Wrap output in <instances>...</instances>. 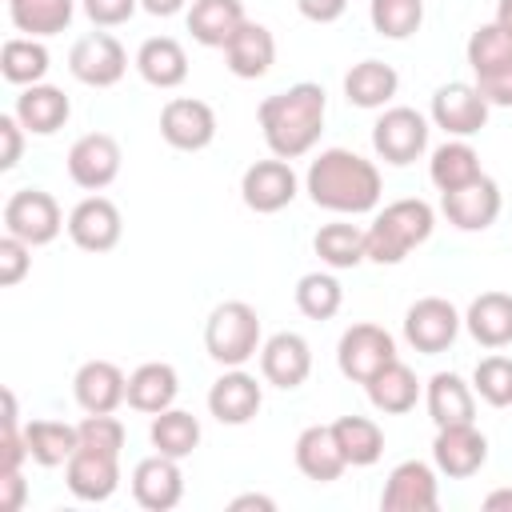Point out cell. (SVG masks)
Returning a JSON list of instances; mask_svg holds the SVG:
<instances>
[{
    "mask_svg": "<svg viewBox=\"0 0 512 512\" xmlns=\"http://www.w3.org/2000/svg\"><path fill=\"white\" fill-rule=\"evenodd\" d=\"M312 248L320 256V264H328L332 272H344V268H356L368 260V232L348 220H332L312 236Z\"/></svg>",
    "mask_w": 512,
    "mask_h": 512,
    "instance_id": "obj_35",
    "label": "cell"
},
{
    "mask_svg": "<svg viewBox=\"0 0 512 512\" xmlns=\"http://www.w3.org/2000/svg\"><path fill=\"white\" fill-rule=\"evenodd\" d=\"M24 496H28V484L20 472H0V508L4 512H20L24 508Z\"/></svg>",
    "mask_w": 512,
    "mask_h": 512,
    "instance_id": "obj_50",
    "label": "cell"
},
{
    "mask_svg": "<svg viewBox=\"0 0 512 512\" xmlns=\"http://www.w3.org/2000/svg\"><path fill=\"white\" fill-rule=\"evenodd\" d=\"M484 512H512V488H496L484 496Z\"/></svg>",
    "mask_w": 512,
    "mask_h": 512,
    "instance_id": "obj_53",
    "label": "cell"
},
{
    "mask_svg": "<svg viewBox=\"0 0 512 512\" xmlns=\"http://www.w3.org/2000/svg\"><path fill=\"white\" fill-rule=\"evenodd\" d=\"M12 112H16V120L28 128V136H52V132H60V128L68 124V116H72V100L64 96V88L40 80V84L20 88Z\"/></svg>",
    "mask_w": 512,
    "mask_h": 512,
    "instance_id": "obj_24",
    "label": "cell"
},
{
    "mask_svg": "<svg viewBox=\"0 0 512 512\" xmlns=\"http://www.w3.org/2000/svg\"><path fill=\"white\" fill-rule=\"evenodd\" d=\"M132 500L148 512H168L184 500V472L176 456L152 452L132 468Z\"/></svg>",
    "mask_w": 512,
    "mask_h": 512,
    "instance_id": "obj_18",
    "label": "cell"
},
{
    "mask_svg": "<svg viewBox=\"0 0 512 512\" xmlns=\"http://www.w3.org/2000/svg\"><path fill=\"white\" fill-rule=\"evenodd\" d=\"M64 228H68V220H64L56 196L44 192V188H16L4 200V232L8 236H20L32 248L52 244Z\"/></svg>",
    "mask_w": 512,
    "mask_h": 512,
    "instance_id": "obj_5",
    "label": "cell"
},
{
    "mask_svg": "<svg viewBox=\"0 0 512 512\" xmlns=\"http://www.w3.org/2000/svg\"><path fill=\"white\" fill-rule=\"evenodd\" d=\"M364 392H368V404H372L376 412H384V416H404V412H412L416 400H420V380H416V372L396 356L392 364H384V368L364 384Z\"/></svg>",
    "mask_w": 512,
    "mask_h": 512,
    "instance_id": "obj_31",
    "label": "cell"
},
{
    "mask_svg": "<svg viewBox=\"0 0 512 512\" xmlns=\"http://www.w3.org/2000/svg\"><path fill=\"white\" fill-rule=\"evenodd\" d=\"M324 116H328V96L312 80H300V84H292L284 92H272L256 108L264 144L280 160L308 156L316 148L320 132H324Z\"/></svg>",
    "mask_w": 512,
    "mask_h": 512,
    "instance_id": "obj_2",
    "label": "cell"
},
{
    "mask_svg": "<svg viewBox=\"0 0 512 512\" xmlns=\"http://www.w3.org/2000/svg\"><path fill=\"white\" fill-rule=\"evenodd\" d=\"M260 404H264V388L244 368H224V376H216L208 388V412L228 428L248 424L260 412Z\"/></svg>",
    "mask_w": 512,
    "mask_h": 512,
    "instance_id": "obj_20",
    "label": "cell"
},
{
    "mask_svg": "<svg viewBox=\"0 0 512 512\" xmlns=\"http://www.w3.org/2000/svg\"><path fill=\"white\" fill-rule=\"evenodd\" d=\"M244 20L248 16L240 0H192L188 4V32L204 48H224Z\"/></svg>",
    "mask_w": 512,
    "mask_h": 512,
    "instance_id": "obj_32",
    "label": "cell"
},
{
    "mask_svg": "<svg viewBox=\"0 0 512 512\" xmlns=\"http://www.w3.org/2000/svg\"><path fill=\"white\" fill-rule=\"evenodd\" d=\"M496 24L512 32V0H500V4H496Z\"/></svg>",
    "mask_w": 512,
    "mask_h": 512,
    "instance_id": "obj_54",
    "label": "cell"
},
{
    "mask_svg": "<svg viewBox=\"0 0 512 512\" xmlns=\"http://www.w3.org/2000/svg\"><path fill=\"white\" fill-rule=\"evenodd\" d=\"M24 440H28V460H36L40 468H60L72 460V452L80 448V432L76 424L64 420H28L24 424Z\"/></svg>",
    "mask_w": 512,
    "mask_h": 512,
    "instance_id": "obj_33",
    "label": "cell"
},
{
    "mask_svg": "<svg viewBox=\"0 0 512 512\" xmlns=\"http://www.w3.org/2000/svg\"><path fill=\"white\" fill-rule=\"evenodd\" d=\"M432 464L440 476L448 480H468L476 476L484 464H488V436L472 424H448V428H436V440H432Z\"/></svg>",
    "mask_w": 512,
    "mask_h": 512,
    "instance_id": "obj_15",
    "label": "cell"
},
{
    "mask_svg": "<svg viewBox=\"0 0 512 512\" xmlns=\"http://www.w3.org/2000/svg\"><path fill=\"white\" fill-rule=\"evenodd\" d=\"M84 4V16L96 24V28H120L136 16L140 0H80Z\"/></svg>",
    "mask_w": 512,
    "mask_h": 512,
    "instance_id": "obj_46",
    "label": "cell"
},
{
    "mask_svg": "<svg viewBox=\"0 0 512 512\" xmlns=\"http://www.w3.org/2000/svg\"><path fill=\"white\" fill-rule=\"evenodd\" d=\"M464 316L456 312L452 300L444 296H420L408 312H404V340L420 352V356H440L456 344Z\"/></svg>",
    "mask_w": 512,
    "mask_h": 512,
    "instance_id": "obj_7",
    "label": "cell"
},
{
    "mask_svg": "<svg viewBox=\"0 0 512 512\" xmlns=\"http://www.w3.org/2000/svg\"><path fill=\"white\" fill-rule=\"evenodd\" d=\"M428 176H432V184H436L440 192H456V188H464V184L480 180V176H484V168H480V156H476V148H472L468 140L448 136L440 148H432Z\"/></svg>",
    "mask_w": 512,
    "mask_h": 512,
    "instance_id": "obj_34",
    "label": "cell"
},
{
    "mask_svg": "<svg viewBox=\"0 0 512 512\" xmlns=\"http://www.w3.org/2000/svg\"><path fill=\"white\" fill-rule=\"evenodd\" d=\"M64 484L76 500L104 504L120 488V456L96 452V448H76L72 460L64 464Z\"/></svg>",
    "mask_w": 512,
    "mask_h": 512,
    "instance_id": "obj_21",
    "label": "cell"
},
{
    "mask_svg": "<svg viewBox=\"0 0 512 512\" xmlns=\"http://www.w3.org/2000/svg\"><path fill=\"white\" fill-rule=\"evenodd\" d=\"M396 360V340H392V332L388 328H380V324H352V328H344V336H340V344H336V364H340V372L348 376V380H356V384H368L384 364H392Z\"/></svg>",
    "mask_w": 512,
    "mask_h": 512,
    "instance_id": "obj_8",
    "label": "cell"
},
{
    "mask_svg": "<svg viewBox=\"0 0 512 512\" xmlns=\"http://www.w3.org/2000/svg\"><path fill=\"white\" fill-rule=\"evenodd\" d=\"M32 272V244H24L20 236H0V284L16 288L24 276Z\"/></svg>",
    "mask_w": 512,
    "mask_h": 512,
    "instance_id": "obj_45",
    "label": "cell"
},
{
    "mask_svg": "<svg viewBox=\"0 0 512 512\" xmlns=\"http://www.w3.org/2000/svg\"><path fill=\"white\" fill-rule=\"evenodd\" d=\"M372 148L384 164L404 168L428 152V116H420L408 104H392L372 124Z\"/></svg>",
    "mask_w": 512,
    "mask_h": 512,
    "instance_id": "obj_6",
    "label": "cell"
},
{
    "mask_svg": "<svg viewBox=\"0 0 512 512\" xmlns=\"http://www.w3.org/2000/svg\"><path fill=\"white\" fill-rule=\"evenodd\" d=\"M396 88H400V76L384 60H360L344 72V96H348L352 108H364V112L388 108Z\"/></svg>",
    "mask_w": 512,
    "mask_h": 512,
    "instance_id": "obj_30",
    "label": "cell"
},
{
    "mask_svg": "<svg viewBox=\"0 0 512 512\" xmlns=\"http://www.w3.org/2000/svg\"><path fill=\"white\" fill-rule=\"evenodd\" d=\"M424 404H428V416L436 428L476 420V388L456 372H436L424 384Z\"/></svg>",
    "mask_w": 512,
    "mask_h": 512,
    "instance_id": "obj_25",
    "label": "cell"
},
{
    "mask_svg": "<svg viewBox=\"0 0 512 512\" xmlns=\"http://www.w3.org/2000/svg\"><path fill=\"white\" fill-rule=\"evenodd\" d=\"M72 396L84 412H116L128 404V376L112 360H84L72 376Z\"/></svg>",
    "mask_w": 512,
    "mask_h": 512,
    "instance_id": "obj_22",
    "label": "cell"
},
{
    "mask_svg": "<svg viewBox=\"0 0 512 512\" xmlns=\"http://www.w3.org/2000/svg\"><path fill=\"white\" fill-rule=\"evenodd\" d=\"M312 372V348L300 332H272L264 344H260V376L272 384V388H300Z\"/></svg>",
    "mask_w": 512,
    "mask_h": 512,
    "instance_id": "obj_19",
    "label": "cell"
},
{
    "mask_svg": "<svg viewBox=\"0 0 512 512\" xmlns=\"http://www.w3.org/2000/svg\"><path fill=\"white\" fill-rule=\"evenodd\" d=\"M464 328L480 348H508L512 344V292H480L468 312Z\"/></svg>",
    "mask_w": 512,
    "mask_h": 512,
    "instance_id": "obj_27",
    "label": "cell"
},
{
    "mask_svg": "<svg viewBox=\"0 0 512 512\" xmlns=\"http://www.w3.org/2000/svg\"><path fill=\"white\" fill-rule=\"evenodd\" d=\"M120 164H124L120 144H116V136H108V132H84V136L68 148V176H72V184L84 188V192H104V188L120 176Z\"/></svg>",
    "mask_w": 512,
    "mask_h": 512,
    "instance_id": "obj_16",
    "label": "cell"
},
{
    "mask_svg": "<svg viewBox=\"0 0 512 512\" xmlns=\"http://www.w3.org/2000/svg\"><path fill=\"white\" fill-rule=\"evenodd\" d=\"M120 236H124V216H120V208L108 200V196H100V192H92V196H84L72 212H68V240L80 248V252H112L116 244H120Z\"/></svg>",
    "mask_w": 512,
    "mask_h": 512,
    "instance_id": "obj_14",
    "label": "cell"
},
{
    "mask_svg": "<svg viewBox=\"0 0 512 512\" xmlns=\"http://www.w3.org/2000/svg\"><path fill=\"white\" fill-rule=\"evenodd\" d=\"M476 88L492 108H512V68L496 76H476Z\"/></svg>",
    "mask_w": 512,
    "mask_h": 512,
    "instance_id": "obj_48",
    "label": "cell"
},
{
    "mask_svg": "<svg viewBox=\"0 0 512 512\" xmlns=\"http://www.w3.org/2000/svg\"><path fill=\"white\" fill-rule=\"evenodd\" d=\"M76 432H80V448H96V452H112V456H120V448L128 440L124 424L112 412H84Z\"/></svg>",
    "mask_w": 512,
    "mask_h": 512,
    "instance_id": "obj_44",
    "label": "cell"
},
{
    "mask_svg": "<svg viewBox=\"0 0 512 512\" xmlns=\"http://www.w3.org/2000/svg\"><path fill=\"white\" fill-rule=\"evenodd\" d=\"M264 344L260 316L248 300H224L208 312L204 324V348L220 368H244Z\"/></svg>",
    "mask_w": 512,
    "mask_h": 512,
    "instance_id": "obj_4",
    "label": "cell"
},
{
    "mask_svg": "<svg viewBox=\"0 0 512 512\" xmlns=\"http://www.w3.org/2000/svg\"><path fill=\"white\" fill-rule=\"evenodd\" d=\"M68 72L88 88H112L128 72V52L112 32H88L72 44Z\"/></svg>",
    "mask_w": 512,
    "mask_h": 512,
    "instance_id": "obj_10",
    "label": "cell"
},
{
    "mask_svg": "<svg viewBox=\"0 0 512 512\" xmlns=\"http://www.w3.org/2000/svg\"><path fill=\"white\" fill-rule=\"evenodd\" d=\"M148 440H152L156 452L184 460V456H192L196 444H200V420H196L192 412H184V408H164V412L152 416Z\"/></svg>",
    "mask_w": 512,
    "mask_h": 512,
    "instance_id": "obj_39",
    "label": "cell"
},
{
    "mask_svg": "<svg viewBox=\"0 0 512 512\" xmlns=\"http://www.w3.org/2000/svg\"><path fill=\"white\" fill-rule=\"evenodd\" d=\"M336 444L348 460V468H372L384 456V432L372 416H340L332 420Z\"/></svg>",
    "mask_w": 512,
    "mask_h": 512,
    "instance_id": "obj_36",
    "label": "cell"
},
{
    "mask_svg": "<svg viewBox=\"0 0 512 512\" xmlns=\"http://www.w3.org/2000/svg\"><path fill=\"white\" fill-rule=\"evenodd\" d=\"M160 136L176 152H204L216 140V112L196 96H172L160 108Z\"/></svg>",
    "mask_w": 512,
    "mask_h": 512,
    "instance_id": "obj_13",
    "label": "cell"
},
{
    "mask_svg": "<svg viewBox=\"0 0 512 512\" xmlns=\"http://www.w3.org/2000/svg\"><path fill=\"white\" fill-rule=\"evenodd\" d=\"M304 192L312 196L316 208L336 212V216H364L380 204L384 180L372 160H364L352 148H324L308 172H304Z\"/></svg>",
    "mask_w": 512,
    "mask_h": 512,
    "instance_id": "obj_1",
    "label": "cell"
},
{
    "mask_svg": "<svg viewBox=\"0 0 512 512\" xmlns=\"http://www.w3.org/2000/svg\"><path fill=\"white\" fill-rule=\"evenodd\" d=\"M344 8H348V0H296V12L312 24H332L344 16Z\"/></svg>",
    "mask_w": 512,
    "mask_h": 512,
    "instance_id": "obj_49",
    "label": "cell"
},
{
    "mask_svg": "<svg viewBox=\"0 0 512 512\" xmlns=\"http://www.w3.org/2000/svg\"><path fill=\"white\" fill-rule=\"evenodd\" d=\"M224 64H228V72L240 76V80H260V76H268V68L276 64V36H272V28H264V24H256V20H244V24L232 32V40L224 44Z\"/></svg>",
    "mask_w": 512,
    "mask_h": 512,
    "instance_id": "obj_23",
    "label": "cell"
},
{
    "mask_svg": "<svg viewBox=\"0 0 512 512\" xmlns=\"http://www.w3.org/2000/svg\"><path fill=\"white\" fill-rule=\"evenodd\" d=\"M380 508L384 512H436L440 508V480H436V464L424 460H400L380 492Z\"/></svg>",
    "mask_w": 512,
    "mask_h": 512,
    "instance_id": "obj_12",
    "label": "cell"
},
{
    "mask_svg": "<svg viewBox=\"0 0 512 512\" xmlns=\"http://www.w3.org/2000/svg\"><path fill=\"white\" fill-rule=\"evenodd\" d=\"M344 304V288L332 272H304L296 280V308L308 320H332Z\"/></svg>",
    "mask_w": 512,
    "mask_h": 512,
    "instance_id": "obj_41",
    "label": "cell"
},
{
    "mask_svg": "<svg viewBox=\"0 0 512 512\" xmlns=\"http://www.w3.org/2000/svg\"><path fill=\"white\" fill-rule=\"evenodd\" d=\"M296 468H300L308 480H316V484H332V480L344 476L348 460H344V452H340V444H336L332 424H308V428L296 436Z\"/></svg>",
    "mask_w": 512,
    "mask_h": 512,
    "instance_id": "obj_26",
    "label": "cell"
},
{
    "mask_svg": "<svg viewBox=\"0 0 512 512\" xmlns=\"http://www.w3.org/2000/svg\"><path fill=\"white\" fill-rule=\"evenodd\" d=\"M472 388H476V396L484 404L512 408V356H500V352L484 356L476 364V372H472Z\"/></svg>",
    "mask_w": 512,
    "mask_h": 512,
    "instance_id": "obj_43",
    "label": "cell"
},
{
    "mask_svg": "<svg viewBox=\"0 0 512 512\" xmlns=\"http://www.w3.org/2000/svg\"><path fill=\"white\" fill-rule=\"evenodd\" d=\"M488 112H492V104L480 96L476 84H464V80L440 84L432 92V108H428L432 124L444 128V136H456V140L476 136L488 124Z\"/></svg>",
    "mask_w": 512,
    "mask_h": 512,
    "instance_id": "obj_9",
    "label": "cell"
},
{
    "mask_svg": "<svg viewBox=\"0 0 512 512\" xmlns=\"http://www.w3.org/2000/svg\"><path fill=\"white\" fill-rule=\"evenodd\" d=\"M368 20L384 40H408L424 24V0H372Z\"/></svg>",
    "mask_w": 512,
    "mask_h": 512,
    "instance_id": "obj_42",
    "label": "cell"
},
{
    "mask_svg": "<svg viewBox=\"0 0 512 512\" xmlns=\"http://www.w3.org/2000/svg\"><path fill=\"white\" fill-rule=\"evenodd\" d=\"M500 208H504V196H500V184L492 176H480V180H472V184H464L456 192H440V212L460 232H484V228H492L496 216H500Z\"/></svg>",
    "mask_w": 512,
    "mask_h": 512,
    "instance_id": "obj_17",
    "label": "cell"
},
{
    "mask_svg": "<svg viewBox=\"0 0 512 512\" xmlns=\"http://www.w3.org/2000/svg\"><path fill=\"white\" fill-rule=\"evenodd\" d=\"M192 0H140V8L144 12H152V16H176V12H184Z\"/></svg>",
    "mask_w": 512,
    "mask_h": 512,
    "instance_id": "obj_52",
    "label": "cell"
},
{
    "mask_svg": "<svg viewBox=\"0 0 512 512\" xmlns=\"http://www.w3.org/2000/svg\"><path fill=\"white\" fill-rule=\"evenodd\" d=\"M296 192H300V176L292 172V160H280V156L256 160L240 176V200L260 216L288 208L296 200Z\"/></svg>",
    "mask_w": 512,
    "mask_h": 512,
    "instance_id": "obj_11",
    "label": "cell"
},
{
    "mask_svg": "<svg viewBox=\"0 0 512 512\" xmlns=\"http://www.w3.org/2000/svg\"><path fill=\"white\" fill-rule=\"evenodd\" d=\"M232 512H244V508H260V512H276V500L272 496H260V492H244V496H236L232 504H228Z\"/></svg>",
    "mask_w": 512,
    "mask_h": 512,
    "instance_id": "obj_51",
    "label": "cell"
},
{
    "mask_svg": "<svg viewBox=\"0 0 512 512\" xmlns=\"http://www.w3.org/2000/svg\"><path fill=\"white\" fill-rule=\"evenodd\" d=\"M180 396V376L168 360H148L128 376V408L156 416L164 408H172Z\"/></svg>",
    "mask_w": 512,
    "mask_h": 512,
    "instance_id": "obj_29",
    "label": "cell"
},
{
    "mask_svg": "<svg viewBox=\"0 0 512 512\" xmlns=\"http://www.w3.org/2000/svg\"><path fill=\"white\" fill-rule=\"evenodd\" d=\"M432 228H436V212L428 200H416V196L392 200L364 228L368 232V260L372 264H400L412 248H420L432 236Z\"/></svg>",
    "mask_w": 512,
    "mask_h": 512,
    "instance_id": "obj_3",
    "label": "cell"
},
{
    "mask_svg": "<svg viewBox=\"0 0 512 512\" xmlns=\"http://www.w3.org/2000/svg\"><path fill=\"white\" fill-rule=\"evenodd\" d=\"M136 72L144 76V84L152 88H180L188 80V52L180 40L172 36H148L136 48Z\"/></svg>",
    "mask_w": 512,
    "mask_h": 512,
    "instance_id": "obj_28",
    "label": "cell"
},
{
    "mask_svg": "<svg viewBox=\"0 0 512 512\" xmlns=\"http://www.w3.org/2000/svg\"><path fill=\"white\" fill-rule=\"evenodd\" d=\"M72 12H76V0H8L12 28L36 40L64 32L72 24Z\"/></svg>",
    "mask_w": 512,
    "mask_h": 512,
    "instance_id": "obj_37",
    "label": "cell"
},
{
    "mask_svg": "<svg viewBox=\"0 0 512 512\" xmlns=\"http://www.w3.org/2000/svg\"><path fill=\"white\" fill-rule=\"evenodd\" d=\"M48 48H44V40H36V36H12V40H4V48H0V72H4V80L8 84H16V88H28V84H40L44 76H48Z\"/></svg>",
    "mask_w": 512,
    "mask_h": 512,
    "instance_id": "obj_38",
    "label": "cell"
},
{
    "mask_svg": "<svg viewBox=\"0 0 512 512\" xmlns=\"http://www.w3.org/2000/svg\"><path fill=\"white\" fill-rule=\"evenodd\" d=\"M24 136L28 128L16 120V112H4L0 116V172H12L24 156Z\"/></svg>",
    "mask_w": 512,
    "mask_h": 512,
    "instance_id": "obj_47",
    "label": "cell"
},
{
    "mask_svg": "<svg viewBox=\"0 0 512 512\" xmlns=\"http://www.w3.org/2000/svg\"><path fill=\"white\" fill-rule=\"evenodd\" d=\"M468 68L472 76H496V72H508L512 68V32L500 28L496 20L480 24L472 36H468Z\"/></svg>",
    "mask_w": 512,
    "mask_h": 512,
    "instance_id": "obj_40",
    "label": "cell"
}]
</instances>
